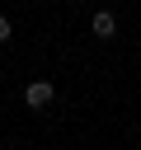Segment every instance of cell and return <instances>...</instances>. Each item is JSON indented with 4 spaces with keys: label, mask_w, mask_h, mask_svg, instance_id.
I'll return each mask as SVG.
<instances>
[{
    "label": "cell",
    "mask_w": 141,
    "mask_h": 150,
    "mask_svg": "<svg viewBox=\"0 0 141 150\" xmlns=\"http://www.w3.org/2000/svg\"><path fill=\"white\" fill-rule=\"evenodd\" d=\"M52 98H56V84H52V80H28V84H24V103H28V108H47Z\"/></svg>",
    "instance_id": "cell-1"
},
{
    "label": "cell",
    "mask_w": 141,
    "mask_h": 150,
    "mask_svg": "<svg viewBox=\"0 0 141 150\" xmlns=\"http://www.w3.org/2000/svg\"><path fill=\"white\" fill-rule=\"evenodd\" d=\"M89 28H94V38H103V42H108V38L118 33V14H113V9H99V14L89 19Z\"/></svg>",
    "instance_id": "cell-2"
},
{
    "label": "cell",
    "mask_w": 141,
    "mask_h": 150,
    "mask_svg": "<svg viewBox=\"0 0 141 150\" xmlns=\"http://www.w3.org/2000/svg\"><path fill=\"white\" fill-rule=\"evenodd\" d=\"M9 33H14V23H9L5 14H0V42H9Z\"/></svg>",
    "instance_id": "cell-3"
}]
</instances>
